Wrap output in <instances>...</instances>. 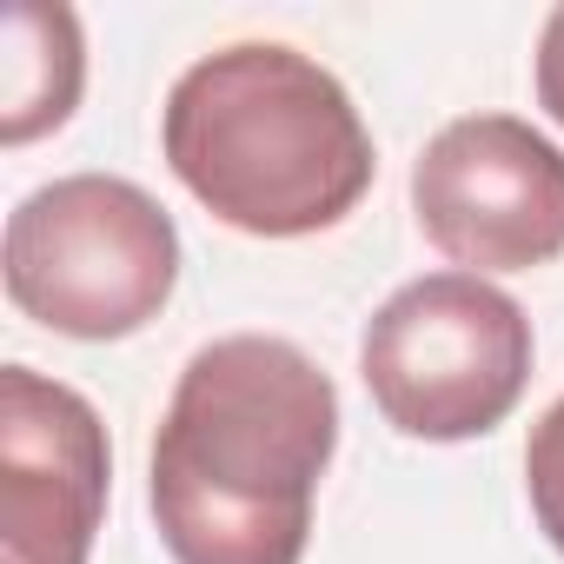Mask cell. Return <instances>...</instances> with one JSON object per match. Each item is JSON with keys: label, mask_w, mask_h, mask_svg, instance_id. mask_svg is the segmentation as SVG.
<instances>
[{"label": "cell", "mask_w": 564, "mask_h": 564, "mask_svg": "<svg viewBox=\"0 0 564 564\" xmlns=\"http://www.w3.org/2000/svg\"><path fill=\"white\" fill-rule=\"evenodd\" d=\"M425 239L485 272H531L564 252V147L518 113H465L412 166Z\"/></svg>", "instance_id": "5b68a950"}, {"label": "cell", "mask_w": 564, "mask_h": 564, "mask_svg": "<svg viewBox=\"0 0 564 564\" xmlns=\"http://www.w3.org/2000/svg\"><path fill=\"white\" fill-rule=\"evenodd\" d=\"M107 511L100 412L34 366L0 372V538L8 564H87Z\"/></svg>", "instance_id": "8992f818"}, {"label": "cell", "mask_w": 564, "mask_h": 564, "mask_svg": "<svg viewBox=\"0 0 564 564\" xmlns=\"http://www.w3.org/2000/svg\"><path fill=\"white\" fill-rule=\"evenodd\" d=\"M87 80V47L74 8H41V0H14L8 8V113H0V140L28 147L47 127H61L80 100Z\"/></svg>", "instance_id": "52a82bcc"}, {"label": "cell", "mask_w": 564, "mask_h": 564, "mask_svg": "<svg viewBox=\"0 0 564 564\" xmlns=\"http://www.w3.org/2000/svg\"><path fill=\"white\" fill-rule=\"evenodd\" d=\"M538 107L564 127V8L544 21V41H538Z\"/></svg>", "instance_id": "9c48e42d"}, {"label": "cell", "mask_w": 564, "mask_h": 564, "mask_svg": "<svg viewBox=\"0 0 564 564\" xmlns=\"http://www.w3.org/2000/svg\"><path fill=\"white\" fill-rule=\"evenodd\" d=\"M166 166L226 226L300 239L339 226L372 186V133L352 94L300 47L239 41L166 94Z\"/></svg>", "instance_id": "7a4b0ae2"}, {"label": "cell", "mask_w": 564, "mask_h": 564, "mask_svg": "<svg viewBox=\"0 0 564 564\" xmlns=\"http://www.w3.org/2000/svg\"><path fill=\"white\" fill-rule=\"evenodd\" d=\"M339 445L333 379L272 333L186 359L153 438V524L180 564H300Z\"/></svg>", "instance_id": "6da1fadb"}, {"label": "cell", "mask_w": 564, "mask_h": 564, "mask_svg": "<svg viewBox=\"0 0 564 564\" xmlns=\"http://www.w3.org/2000/svg\"><path fill=\"white\" fill-rule=\"evenodd\" d=\"M359 372L405 438H478L524 399L531 319L478 272H425L366 319Z\"/></svg>", "instance_id": "277c9868"}, {"label": "cell", "mask_w": 564, "mask_h": 564, "mask_svg": "<svg viewBox=\"0 0 564 564\" xmlns=\"http://www.w3.org/2000/svg\"><path fill=\"white\" fill-rule=\"evenodd\" d=\"M8 300L67 339H127L173 300V213L113 173H67L8 213Z\"/></svg>", "instance_id": "3957f363"}, {"label": "cell", "mask_w": 564, "mask_h": 564, "mask_svg": "<svg viewBox=\"0 0 564 564\" xmlns=\"http://www.w3.org/2000/svg\"><path fill=\"white\" fill-rule=\"evenodd\" d=\"M524 491H531L538 531H544L551 551L564 557V399L531 425V445H524Z\"/></svg>", "instance_id": "ba28073f"}]
</instances>
